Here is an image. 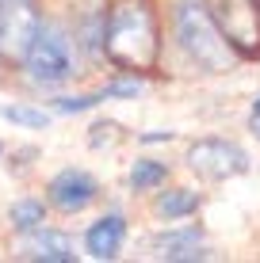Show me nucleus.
<instances>
[{
  "label": "nucleus",
  "instance_id": "1",
  "mask_svg": "<svg viewBox=\"0 0 260 263\" xmlns=\"http://www.w3.org/2000/svg\"><path fill=\"white\" fill-rule=\"evenodd\" d=\"M103 53L119 69L130 72H149L157 69V20L149 0H115L103 23Z\"/></svg>",
  "mask_w": 260,
  "mask_h": 263
},
{
  "label": "nucleus",
  "instance_id": "2",
  "mask_svg": "<svg viewBox=\"0 0 260 263\" xmlns=\"http://www.w3.org/2000/svg\"><path fill=\"white\" fill-rule=\"evenodd\" d=\"M176 39H180L184 53L203 72H226L234 65V46L226 42L222 27L214 23L211 8L203 0H180V8H176Z\"/></svg>",
  "mask_w": 260,
  "mask_h": 263
},
{
  "label": "nucleus",
  "instance_id": "3",
  "mask_svg": "<svg viewBox=\"0 0 260 263\" xmlns=\"http://www.w3.org/2000/svg\"><path fill=\"white\" fill-rule=\"evenodd\" d=\"M23 69L34 84H61V80L73 77L77 61H73V42L65 39V31L42 23L23 53Z\"/></svg>",
  "mask_w": 260,
  "mask_h": 263
},
{
  "label": "nucleus",
  "instance_id": "4",
  "mask_svg": "<svg viewBox=\"0 0 260 263\" xmlns=\"http://www.w3.org/2000/svg\"><path fill=\"white\" fill-rule=\"evenodd\" d=\"M211 15L241 58L260 53V0H211Z\"/></svg>",
  "mask_w": 260,
  "mask_h": 263
},
{
  "label": "nucleus",
  "instance_id": "5",
  "mask_svg": "<svg viewBox=\"0 0 260 263\" xmlns=\"http://www.w3.org/2000/svg\"><path fill=\"white\" fill-rule=\"evenodd\" d=\"M39 27H42V15L34 0H0V58L23 61Z\"/></svg>",
  "mask_w": 260,
  "mask_h": 263
},
{
  "label": "nucleus",
  "instance_id": "6",
  "mask_svg": "<svg viewBox=\"0 0 260 263\" xmlns=\"http://www.w3.org/2000/svg\"><path fill=\"white\" fill-rule=\"evenodd\" d=\"M187 168L203 179H234L241 172H249V157L245 149L222 138H203L187 149Z\"/></svg>",
  "mask_w": 260,
  "mask_h": 263
},
{
  "label": "nucleus",
  "instance_id": "7",
  "mask_svg": "<svg viewBox=\"0 0 260 263\" xmlns=\"http://www.w3.org/2000/svg\"><path fill=\"white\" fill-rule=\"evenodd\" d=\"M46 191H50V202L58 206L61 214H80L84 206L96 202L100 183H96L84 168H65V172H58V176L50 179Z\"/></svg>",
  "mask_w": 260,
  "mask_h": 263
},
{
  "label": "nucleus",
  "instance_id": "8",
  "mask_svg": "<svg viewBox=\"0 0 260 263\" xmlns=\"http://www.w3.org/2000/svg\"><path fill=\"white\" fill-rule=\"evenodd\" d=\"M23 259H42V263H73V240L58 229H31L23 240Z\"/></svg>",
  "mask_w": 260,
  "mask_h": 263
},
{
  "label": "nucleus",
  "instance_id": "9",
  "mask_svg": "<svg viewBox=\"0 0 260 263\" xmlns=\"http://www.w3.org/2000/svg\"><path fill=\"white\" fill-rule=\"evenodd\" d=\"M123 240H127V221H123L119 214L100 217V221L84 233V248H88L92 259H115L119 248H123Z\"/></svg>",
  "mask_w": 260,
  "mask_h": 263
},
{
  "label": "nucleus",
  "instance_id": "10",
  "mask_svg": "<svg viewBox=\"0 0 260 263\" xmlns=\"http://www.w3.org/2000/svg\"><path fill=\"white\" fill-rule=\"evenodd\" d=\"M153 248H157V256H165V259H195V256H203L199 252V233L195 229L165 233V237L153 240Z\"/></svg>",
  "mask_w": 260,
  "mask_h": 263
},
{
  "label": "nucleus",
  "instance_id": "11",
  "mask_svg": "<svg viewBox=\"0 0 260 263\" xmlns=\"http://www.w3.org/2000/svg\"><path fill=\"white\" fill-rule=\"evenodd\" d=\"M153 210L161 217H187V214H195L199 210V195L195 191H187V187H172V191H165V195H157V202H153Z\"/></svg>",
  "mask_w": 260,
  "mask_h": 263
},
{
  "label": "nucleus",
  "instance_id": "12",
  "mask_svg": "<svg viewBox=\"0 0 260 263\" xmlns=\"http://www.w3.org/2000/svg\"><path fill=\"white\" fill-rule=\"evenodd\" d=\"M8 221H12V229L31 233V229H39V225L46 221V206H42L39 198H20V202L12 206V214H8Z\"/></svg>",
  "mask_w": 260,
  "mask_h": 263
},
{
  "label": "nucleus",
  "instance_id": "13",
  "mask_svg": "<svg viewBox=\"0 0 260 263\" xmlns=\"http://www.w3.org/2000/svg\"><path fill=\"white\" fill-rule=\"evenodd\" d=\"M165 176H168V168L161 164V160H134L130 187H134V191H153V187L165 183Z\"/></svg>",
  "mask_w": 260,
  "mask_h": 263
},
{
  "label": "nucleus",
  "instance_id": "14",
  "mask_svg": "<svg viewBox=\"0 0 260 263\" xmlns=\"http://www.w3.org/2000/svg\"><path fill=\"white\" fill-rule=\"evenodd\" d=\"M0 115H4L8 122H15V126H31V130H46L50 126V115L34 111V107H0Z\"/></svg>",
  "mask_w": 260,
  "mask_h": 263
},
{
  "label": "nucleus",
  "instance_id": "15",
  "mask_svg": "<svg viewBox=\"0 0 260 263\" xmlns=\"http://www.w3.org/2000/svg\"><path fill=\"white\" fill-rule=\"evenodd\" d=\"M142 92V80L138 77H127V80H111V84L103 88V99H115V96H138Z\"/></svg>",
  "mask_w": 260,
  "mask_h": 263
},
{
  "label": "nucleus",
  "instance_id": "16",
  "mask_svg": "<svg viewBox=\"0 0 260 263\" xmlns=\"http://www.w3.org/2000/svg\"><path fill=\"white\" fill-rule=\"evenodd\" d=\"M100 92L96 96H65V99H58V111H88V107H96L100 103Z\"/></svg>",
  "mask_w": 260,
  "mask_h": 263
},
{
  "label": "nucleus",
  "instance_id": "17",
  "mask_svg": "<svg viewBox=\"0 0 260 263\" xmlns=\"http://www.w3.org/2000/svg\"><path fill=\"white\" fill-rule=\"evenodd\" d=\"M115 130H119L115 122H100V126H92V145H103V141H111V138H115Z\"/></svg>",
  "mask_w": 260,
  "mask_h": 263
},
{
  "label": "nucleus",
  "instance_id": "18",
  "mask_svg": "<svg viewBox=\"0 0 260 263\" xmlns=\"http://www.w3.org/2000/svg\"><path fill=\"white\" fill-rule=\"evenodd\" d=\"M249 126H253V134L260 138V99H256V107H253V115H249Z\"/></svg>",
  "mask_w": 260,
  "mask_h": 263
},
{
  "label": "nucleus",
  "instance_id": "19",
  "mask_svg": "<svg viewBox=\"0 0 260 263\" xmlns=\"http://www.w3.org/2000/svg\"><path fill=\"white\" fill-rule=\"evenodd\" d=\"M0 157H4V145H0Z\"/></svg>",
  "mask_w": 260,
  "mask_h": 263
}]
</instances>
